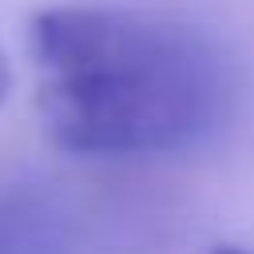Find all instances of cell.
<instances>
[{
  "instance_id": "cell-3",
  "label": "cell",
  "mask_w": 254,
  "mask_h": 254,
  "mask_svg": "<svg viewBox=\"0 0 254 254\" xmlns=\"http://www.w3.org/2000/svg\"><path fill=\"white\" fill-rule=\"evenodd\" d=\"M206 254H254V250H238V246H214V250H206Z\"/></svg>"
},
{
  "instance_id": "cell-1",
  "label": "cell",
  "mask_w": 254,
  "mask_h": 254,
  "mask_svg": "<svg viewBox=\"0 0 254 254\" xmlns=\"http://www.w3.org/2000/svg\"><path fill=\"white\" fill-rule=\"evenodd\" d=\"M40 111L75 155H171L230 107L222 52L190 24L135 8H48L28 28Z\"/></svg>"
},
{
  "instance_id": "cell-2",
  "label": "cell",
  "mask_w": 254,
  "mask_h": 254,
  "mask_svg": "<svg viewBox=\"0 0 254 254\" xmlns=\"http://www.w3.org/2000/svg\"><path fill=\"white\" fill-rule=\"evenodd\" d=\"M8 83H12V75H8V60H4V52H0V99L8 95Z\"/></svg>"
}]
</instances>
